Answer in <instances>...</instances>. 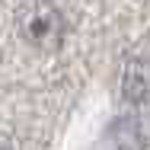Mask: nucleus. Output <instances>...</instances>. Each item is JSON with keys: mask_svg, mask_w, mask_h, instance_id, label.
Returning a JSON list of instances; mask_svg holds the SVG:
<instances>
[{"mask_svg": "<svg viewBox=\"0 0 150 150\" xmlns=\"http://www.w3.org/2000/svg\"><path fill=\"white\" fill-rule=\"evenodd\" d=\"M19 32H23V38L29 42L32 48H38V51L48 48L51 51V48H58L64 42V16L58 13L54 3L32 0L19 13Z\"/></svg>", "mask_w": 150, "mask_h": 150, "instance_id": "1", "label": "nucleus"}, {"mask_svg": "<svg viewBox=\"0 0 150 150\" xmlns=\"http://www.w3.org/2000/svg\"><path fill=\"white\" fill-rule=\"evenodd\" d=\"M121 93H125L128 102H141V99H147L150 77H147V70H144L141 64H131V67L125 70V77H121Z\"/></svg>", "mask_w": 150, "mask_h": 150, "instance_id": "2", "label": "nucleus"}, {"mask_svg": "<svg viewBox=\"0 0 150 150\" xmlns=\"http://www.w3.org/2000/svg\"><path fill=\"white\" fill-rule=\"evenodd\" d=\"M0 150H3V147H0Z\"/></svg>", "mask_w": 150, "mask_h": 150, "instance_id": "3", "label": "nucleus"}]
</instances>
